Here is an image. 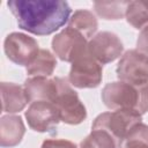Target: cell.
<instances>
[{
    "label": "cell",
    "instance_id": "19",
    "mask_svg": "<svg viewBox=\"0 0 148 148\" xmlns=\"http://www.w3.org/2000/svg\"><path fill=\"white\" fill-rule=\"evenodd\" d=\"M80 148H119V146L105 131L91 130V133L81 141Z\"/></svg>",
    "mask_w": 148,
    "mask_h": 148
},
{
    "label": "cell",
    "instance_id": "6",
    "mask_svg": "<svg viewBox=\"0 0 148 148\" xmlns=\"http://www.w3.org/2000/svg\"><path fill=\"white\" fill-rule=\"evenodd\" d=\"M116 73L119 81L135 86L148 83V56L134 49L126 51L117 65Z\"/></svg>",
    "mask_w": 148,
    "mask_h": 148
},
{
    "label": "cell",
    "instance_id": "20",
    "mask_svg": "<svg viewBox=\"0 0 148 148\" xmlns=\"http://www.w3.org/2000/svg\"><path fill=\"white\" fill-rule=\"evenodd\" d=\"M40 148H77L76 145L65 139H46L43 141Z\"/></svg>",
    "mask_w": 148,
    "mask_h": 148
},
{
    "label": "cell",
    "instance_id": "4",
    "mask_svg": "<svg viewBox=\"0 0 148 148\" xmlns=\"http://www.w3.org/2000/svg\"><path fill=\"white\" fill-rule=\"evenodd\" d=\"M139 123H141L139 112L134 110H114L98 114L91 125V130L105 131L120 146L130 130Z\"/></svg>",
    "mask_w": 148,
    "mask_h": 148
},
{
    "label": "cell",
    "instance_id": "12",
    "mask_svg": "<svg viewBox=\"0 0 148 148\" xmlns=\"http://www.w3.org/2000/svg\"><path fill=\"white\" fill-rule=\"evenodd\" d=\"M1 101H2V112L16 113L22 111L30 98L23 86L13 82H1Z\"/></svg>",
    "mask_w": 148,
    "mask_h": 148
},
{
    "label": "cell",
    "instance_id": "11",
    "mask_svg": "<svg viewBox=\"0 0 148 148\" xmlns=\"http://www.w3.org/2000/svg\"><path fill=\"white\" fill-rule=\"evenodd\" d=\"M25 133V126L20 116L6 114L0 118V146L10 148L17 146Z\"/></svg>",
    "mask_w": 148,
    "mask_h": 148
},
{
    "label": "cell",
    "instance_id": "21",
    "mask_svg": "<svg viewBox=\"0 0 148 148\" xmlns=\"http://www.w3.org/2000/svg\"><path fill=\"white\" fill-rule=\"evenodd\" d=\"M136 50L148 56V25L140 31L136 39Z\"/></svg>",
    "mask_w": 148,
    "mask_h": 148
},
{
    "label": "cell",
    "instance_id": "3",
    "mask_svg": "<svg viewBox=\"0 0 148 148\" xmlns=\"http://www.w3.org/2000/svg\"><path fill=\"white\" fill-rule=\"evenodd\" d=\"M52 103L59 112L60 121L65 124L79 125L87 118L86 106L65 77H57V92Z\"/></svg>",
    "mask_w": 148,
    "mask_h": 148
},
{
    "label": "cell",
    "instance_id": "8",
    "mask_svg": "<svg viewBox=\"0 0 148 148\" xmlns=\"http://www.w3.org/2000/svg\"><path fill=\"white\" fill-rule=\"evenodd\" d=\"M3 50L12 62L27 67L31 64L40 49L35 38L22 32H12L5 38Z\"/></svg>",
    "mask_w": 148,
    "mask_h": 148
},
{
    "label": "cell",
    "instance_id": "9",
    "mask_svg": "<svg viewBox=\"0 0 148 148\" xmlns=\"http://www.w3.org/2000/svg\"><path fill=\"white\" fill-rule=\"evenodd\" d=\"M31 130L39 133H52L60 121L56 105L49 101H34L24 113Z\"/></svg>",
    "mask_w": 148,
    "mask_h": 148
},
{
    "label": "cell",
    "instance_id": "15",
    "mask_svg": "<svg viewBox=\"0 0 148 148\" xmlns=\"http://www.w3.org/2000/svg\"><path fill=\"white\" fill-rule=\"evenodd\" d=\"M68 27L75 29L80 34H82L86 38L94 37V34L97 31L98 22L96 16L87 9L75 10L68 21Z\"/></svg>",
    "mask_w": 148,
    "mask_h": 148
},
{
    "label": "cell",
    "instance_id": "10",
    "mask_svg": "<svg viewBox=\"0 0 148 148\" xmlns=\"http://www.w3.org/2000/svg\"><path fill=\"white\" fill-rule=\"evenodd\" d=\"M124 45L120 38L110 31H101L88 42V53L101 65L114 61L123 56Z\"/></svg>",
    "mask_w": 148,
    "mask_h": 148
},
{
    "label": "cell",
    "instance_id": "16",
    "mask_svg": "<svg viewBox=\"0 0 148 148\" xmlns=\"http://www.w3.org/2000/svg\"><path fill=\"white\" fill-rule=\"evenodd\" d=\"M130 1H95L94 9L96 14L104 20H120L126 16Z\"/></svg>",
    "mask_w": 148,
    "mask_h": 148
},
{
    "label": "cell",
    "instance_id": "7",
    "mask_svg": "<svg viewBox=\"0 0 148 148\" xmlns=\"http://www.w3.org/2000/svg\"><path fill=\"white\" fill-rule=\"evenodd\" d=\"M52 50L62 61L73 62L88 52L87 38L73 28H65L52 38Z\"/></svg>",
    "mask_w": 148,
    "mask_h": 148
},
{
    "label": "cell",
    "instance_id": "14",
    "mask_svg": "<svg viewBox=\"0 0 148 148\" xmlns=\"http://www.w3.org/2000/svg\"><path fill=\"white\" fill-rule=\"evenodd\" d=\"M57 67L54 54L45 49H40L35 59L25 67L27 74L30 76H51Z\"/></svg>",
    "mask_w": 148,
    "mask_h": 148
},
{
    "label": "cell",
    "instance_id": "2",
    "mask_svg": "<svg viewBox=\"0 0 148 148\" xmlns=\"http://www.w3.org/2000/svg\"><path fill=\"white\" fill-rule=\"evenodd\" d=\"M102 102L110 110H134L141 116L148 111V83L135 86L116 81L102 89Z\"/></svg>",
    "mask_w": 148,
    "mask_h": 148
},
{
    "label": "cell",
    "instance_id": "17",
    "mask_svg": "<svg viewBox=\"0 0 148 148\" xmlns=\"http://www.w3.org/2000/svg\"><path fill=\"white\" fill-rule=\"evenodd\" d=\"M125 17L133 28L142 30L148 25V0L130 1Z\"/></svg>",
    "mask_w": 148,
    "mask_h": 148
},
{
    "label": "cell",
    "instance_id": "5",
    "mask_svg": "<svg viewBox=\"0 0 148 148\" xmlns=\"http://www.w3.org/2000/svg\"><path fill=\"white\" fill-rule=\"evenodd\" d=\"M102 77V65L88 52L75 59L71 65L68 81L75 88H96L101 84Z\"/></svg>",
    "mask_w": 148,
    "mask_h": 148
},
{
    "label": "cell",
    "instance_id": "1",
    "mask_svg": "<svg viewBox=\"0 0 148 148\" xmlns=\"http://www.w3.org/2000/svg\"><path fill=\"white\" fill-rule=\"evenodd\" d=\"M7 6L18 28L37 36L56 32L69 21L72 13L62 0H9Z\"/></svg>",
    "mask_w": 148,
    "mask_h": 148
},
{
    "label": "cell",
    "instance_id": "13",
    "mask_svg": "<svg viewBox=\"0 0 148 148\" xmlns=\"http://www.w3.org/2000/svg\"><path fill=\"white\" fill-rule=\"evenodd\" d=\"M23 87L30 98V102H52L57 92V77L49 79L46 76H30L24 81Z\"/></svg>",
    "mask_w": 148,
    "mask_h": 148
},
{
    "label": "cell",
    "instance_id": "18",
    "mask_svg": "<svg viewBox=\"0 0 148 148\" xmlns=\"http://www.w3.org/2000/svg\"><path fill=\"white\" fill-rule=\"evenodd\" d=\"M119 148H148V125H134L124 138Z\"/></svg>",
    "mask_w": 148,
    "mask_h": 148
}]
</instances>
